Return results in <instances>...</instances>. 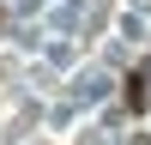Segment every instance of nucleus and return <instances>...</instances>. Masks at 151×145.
Masks as SVG:
<instances>
[{"instance_id": "obj_1", "label": "nucleus", "mask_w": 151, "mask_h": 145, "mask_svg": "<svg viewBox=\"0 0 151 145\" xmlns=\"http://www.w3.org/2000/svg\"><path fill=\"white\" fill-rule=\"evenodd\" d=\"M127 109H133V115H145V109H151V67H139V72L127 79Z\"/></svg>"}]
</instances>
